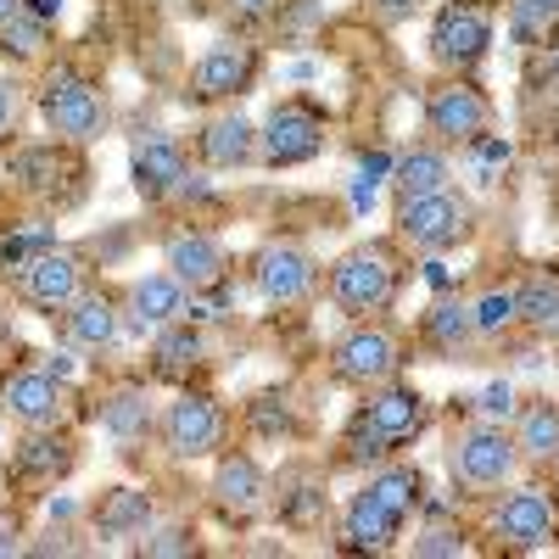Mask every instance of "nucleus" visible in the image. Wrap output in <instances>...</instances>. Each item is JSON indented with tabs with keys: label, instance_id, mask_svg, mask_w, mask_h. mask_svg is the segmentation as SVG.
<instances>
[{
	"label": "nucleus",
	"instance_id": "1",
	"mask_svg": "<svg viewBox=\"0 0 559 559\" xmlns=\"http://www.w3.org/2000/svg\"><path fill=\"white\" fill-rule=\"evenodd\" d=\"M324 292H331V302L353 319H381L397 292H403V263L386 241H364V247H347L331 274H324Z\"/></svg>",
	"mask_w": 559,
	"mask_h": 559
},
{
	"label": "nucleus",
	"instance_id": "2",
	"mask_svg": "<svg viewBox=\"0 0 559 559\" xmlns=\"http://www.w3.org/2000/svg\"><path fill=\"white\" fill-rule=\"evenodd\" d=\"M39 118L57 140H68V146H90V140L107 134V96L90 73L57 62L39 79Z\"/></svg>",
	"mask_w": 559,
	"mask_h": 559
},
{
	"label": "nucleus",
	"instance_id": "3",
	"mask_svg": "<svg viewBox=\"0 0 559 559\" xmlns=\"http://www.w3.org/2000/svg\"><path fill=\"white\" fill-rule=\"evenodd\" d=\"M521 448L515 437H509L503 426H464L453 431L448 442V476L459 492H471V498H487V492H503L509 481L521 476Z\"/></svg>",
	"mask_w": 559,
	"mask_h": 559
},
{
	"label": "nucleus",
	"instance_id": "4",
	"mask_svg": "<svg viewBox=\"0 0 559 559\" xmlns=\"http://www.w3.org/2000/svg\"><path fill=\"white\" fill-rule=\"evenodd\" d=\"M471 218H476L471 197H459L453 185H448V191H431V197H408V202H397V213H392L397 241L414 247V252H431V258L471 236Z\"/></svg>",
	"mask_w": 559,
	"mask_h": 559
},
{
	"label": "nucleus",
	"instance_id": "5",
	"mask_svg": "<svg viewBox=\"0 0 559 559\" xmlns=\"http://www.w3.org/2000/svg\"><path fill=\"white\" fill-rule=\"evenodd\" d=\"M397 369H403V342L381 319H353V331H342L331 347V376L364 392L381 381H397Z\"/></svg>",
	"mask_w": 559,
	"mask_h": 559
},
{
	"label": "nucleus",
	"instance_id": "6",
	"mask_svg": "<svg viewBox=\"0 0 559 559\" xmlns=\"http://www.w3.org/2000/svg\"><path fill=\"white\" fill-rule=\"evenodd\" d=\"M426 129L442 140V146H476L492 129V102L487 90L471 79H442L426 90Z\"/></svg>",
	"mask_w": 559,
	"mask_h": 559
},
{
	"label": "nucleus",
	"instance_id": "7",
	"mask_svg": "<svg viewBox=\"0 0 559 559\" xmlns=\"http://www.w3.org/2000/svg\"><path fill=\"white\" fill-rule=\"evenodd\" d=\"M492 12L481 0H448V7L431 17V62L448 68V73H464L476 68L487 51H492Z\"/></svg>",
	"mask_w": 559,
	"mask_h": 559
},
{
	"label": "nucleus",
	"instance_id": "8",
	"mask_svg": "<svg viewBox=\"0 0 559 559\" xmlns=\"http://www.w3.org/2000/svg\"><path fill=\"white\" fill-rule=\"evenodd\" d=\"M258 84V45L247 39H218L197 57L191 79H185V102H202V107H218V102H236Z\"/></svg>",
	"mask_w": 559,
	"mask_h": 559
},
{
	"label": "nucleus",
	"instance_id": "9",
	"mask_svg": "<svg viewBox=\"0 0 559 559\" xmlns=\"http://www.w3.org/2000/svg\"><path fill=\"white\" fill-rule=\"evenodd\" d=\"M492 537L515 554H537L559 543V498L548 487H515L509 481V498L492 515Z\"/></svg>",
	"mask_w": 559,
	"mask_h": 559
},
{
	"label": "nucleus",
	"instance_id": "10",
	"mask_svg": "<svg viewBox=\"0 0 559 559\" xmlns=\"http://www.w3.org/2000/svg\"><path fill=\"white\" fill-rule=\"evenodd\" d=\"M163 448H168L179 464L213 459V453L224 448V408H218L207 392H179V397L163 408Z\"/></svg>",
	"mask_w": 559,
	"mask_h": 559
},
{
	"label": "nucleus",
	"instance_id": "11",
	"mask_svg": "<svg viewBox=\"0 0 559 559\" xmlns=\"http://www.w3.org/2000/svg\"><path fill=\"white\" fill-rule=\"evenodd\" d=\"M129 179L146 202L185 197L191 191V157H185V146L174 134L146 129V134H134V146H129Z\"/></svg>",
	"mask_w": 559,
	"mask_h": 559
},
{
	"label": "nucleus",
	"instance_id": "12",
	"mask_svg": "<svg viewBox=\"0 0 559 559\" xmlns=\"http://www.w3.org/2000/svg\"><path fill=\"white\" fill-rule=\"evenodd\" d=\"M324 152V118L302 102H280L258 129V157L269 168H302Z\"/></svg>",
	"mask_w": 559,
	"mask_h": 559
},
{
	"label": "nucleus",
	"instance_id": "13",
	"mask_svg": "<svg viewBox=\"0 0 559 559\" xmlns=\"http://www.w3.org/2000/svg\"><path fill=\"white\" fill-rule=\"evenodd\" d=\"M252 286L263 302L274 308H302L313 292H319V263L313 252H302L297 241H269L258 258H252Z\"/></svg>",
	"mask_w": 559,
	"mask_h": 559
},
{
	"label": "nucleus",
	"instance_id": "14",
	"mask_svg": "<svg viewBox=\"0 0 559 559\" xmlns=\"http://www.w3.org/2000/svg\"><path fill=\"white\" fill-rule=\"evenodd\" d=\"M90 286H84V263L73 258V252H62V247H51V252H34L23 269H17V297L28 302V308H39V313H68L79 297H84Z\"/></svg>",
	"mask_w": 559,
	"mask_h": 559
},
{
	"label": "nucleus",
	"instance_id": "15",
	"mask_svg": "<svg viewBox=\"0 0 559 559\" xmlns=\"http://www.w3.org/2000/svg\"><path fill=\"white\" fill-rule=\"evenodd\" d=\"M118 308H123V331L157 336V331H168L174 319H185L191 292H185L168 269H146V274H134L129 286H123V302Z\"/></svg>",
	"mask_w": 559,
	"mask_h": 559
},
{
	"label": "nucleus",
	"instance_id": "16",
	"mask_svg": "<svg viewBox=\"0 0 559 559\" xmlns=\"http://www.w3.org/2000/svg\"><path fill=\"white\" fill-rule=\"evenodd\" d=\"M0 414L23 431H45L68 419V386L51 369H17V376L0 381Z\"/></svg>",
	"mask_w": 559,
	"mask_h": 559
},
{
	"label": "nucleus",
	"instance_id": "17",
	"mask_svg": "<svg viewBox=\"0 0 559 559\" xmlns=\"http://www.w3.org/2000/svg\"><path fill=\"white\" fill-rule=\"evenodd\" d=\"M207 492H213V509H218V515L236 521V526H247L252 515H263L269 498H274V487H269V476H263V464H258L252 453H236V448L218 453Z\"/></svg>",
	"mask_w": 559,
	"mask_h": 559
},
{
	"label": "nucleus",
	"instance_id": "18",
	"mask_svg": "<svg viewBox=\"0 0 559 559\" xmlns=\"http://www.w3.org/2000/svg\"><path fill=\"white\" fill-rule=\"evenodd\" d=\"M7 174H12L17 191H28V197H39V202H57L62 185L84 174V163L73 157L68 140H39V146H17V152L7 157Z\"/></svg>",
	"mask_w": 559,
	"mask_h": 559
},
{
	"label": "nucleus",
	"instance_id": "19",
	"mask_svg": "<svg viewBox=\"0 0 559 559\" xmlns=\"http://www.w3.org/2000/svg\"><path fill=\"white\" fill-rule=\"evenodd\" d=\"M163 269L179 280L185 292H213L224 286V274H229V252L218 236H207V229H179V236L163 241Z\"/></svg>",
	"mask_w": 559,
	"mask_h": 559
},
{
	"label": "nucleus",
	"instance_id": "20",
	"mask_svg": "<svg viewBox=\"0 0 559 559\" xmlns=\"http://www.w3.org/2000/svg\"><path fill=\"white\" fill-rule=\"evenodd\" d=\"M358 419H369V426H376L386 442H414L419 431L431 426V403L419 397L414 386H403V381H381V386L364 392Z\"/></svg>",
	"mask_w": 559,
	"mask_h": 559
},
{
	"label": "nucleus",
	"instance_id": "21",
	"mask_svg": "<svg viewBox=\"0 0 559 559\" xmlns=\"http://www.w3.org/2000/svg\"><path fill=\"white\" fill-rule=\"evenodd\" d=\"M197 157H202V168H213V174H236V168H247L252 157H258V123L247 118V112H213L202 129H197Z\"/></svg>",
	"mask_w": 559,
	"mask_h": 559
},
{
	"label": "nucleus",
	"instance_id": "22",
	"mask_svg": "<svg viewBox=\"0 0 559 559\" xmlns=\"http://www.w3.org/2000/svg\"><path fill=\"white\" fill-rule=\"evenodd\" d=\"M403 521H408V515H397L381 492L364 487V492H353L347 509H342V537H347V548H358V554H392L397 537H403Z\"/></svg>",
	"mask_w": 559,
	"mask_h": 559
},
{
	"label": "nucleus",
	"instance_id": "23",
	"mask_svg": "<svg viewBox=\"0 0 559 559\" xmlns=\"http://www.w3.org/2000/svg\"><path fill=\"white\" fill-rule=\"evenodd\" d=\"M62 331H68V342L84 347V353H107V347H118V336H123V308H118L107 292H84V297L62 313Z\"/></svg>",
	"mask_w": 559,
	"mask_h": 559
},
{
	"label": "nucleus",
	"instance_id": "24",
	"mask_svg": "<svg viewBox=\"0 0 559 559\" xmlns=\"http://www.w3.org/2000/svg\"><path fill=\"white\" fill-rule=\"evenodd\" d=\"M96 419H102V431H107L112 442H123V448H129V442H146L152 426H157L152 397H146V386H140V381L107 386L102 403H96Z\"/></svg>",
	"mask_w": 559,
	"mask_h": 559
},
{
	"label": "nucleus",
	"instance_id": "25",
	"mask_svg": "<svg viewBox=\"0 0 559 559\" xmlns=\"http://www.w3.org/2000/svg\"><path fill=\"white\" fill-rule=\"evenodd\" d=\"M12 464H17V476L62 481V476H73L79 448H73V437L62 426H45V431H23V442L12 448Z\"/></svg>",
	"mask_w": 559,
	"mask_h": 559
},
{
	"label": "nucleus",
	"instance_id": "26",
	"mask_svg": "<svg viewBox=\"0 0 559 559\" xmlns=\"http://www.w3.org/2000/svg\"><path fill=\"white\" fill-rule=\"evenodd\" d=\"M515 448L526 464H559V403L548 397H532L515 408Z\"/></svg>",
	"mask_w": 559,
	"mask_h": 559
},
{
	"label": "nucleus",
	"instance_id": "27",
	"mask_svg": "<svg viewBox=\"0 0 559 559\" xmlns=\"http://www.w3.org/2000/svg\"><path fill=\"white\" fill-rule=\"evenodd\" d=\"M152 526V498L140 487H107L96 503V537H140Z\"/></svg>",
	"mask_w": 559,
	"mask_h": 559
},
{
	"label": "nucleus",
	"instance_id": "28",
	"mask_svg": "<svg viewBox=\"0 0 559 559\" xmlns=\"http://www.w3.org/2000/svg\"><path fill=\"white\" fill-rule=\"evenodd\" d=\"M448 185H453V163H448V152H437V146H419V152L397 157V168H392V191H397V202L448 191Z\"/></svg>",
	"mask_w": 559,
	"mask_h": 559
},
{
	"label": "nucleus",
	"instance_id": "29",
	"mask_svg": "<svg viewBox=\"0 0 559 559\" xmlns=\"http://www.w3.org/2000/svg\"><path fill=\"white\" fill-rule=\"evenodd\" d=\"M152 358H157V364H152L157 376H168V381H174V376H185V369H197V364L207 358V336L197 331L191 319H174L168 331H157V336H152Z\"/></svg>",
	"mask_w": 559,
	"mask_h": 559
},
{
	"label": "nucleus",
	"instance_id": "30",
	"mask_svg": "<svg viewBox=\"0 0 559 559\" xmlns=\"http://www.w3.org/2000/svg\"><path fill=\"white\" fill-rule=\"evenodd\" d=\"M515 308L526 331H559V274H526L515 286Z\"/></svg>",
	"mask_w": 559,
	"mask_h": 559
},
{
	"label": "nucleus",
	"instance_id": "31",
	"mask_svg": "<svg viewBox=\"0 0 559 559\" xmlns=\"http://www.w3.org/2000/svg\"><path fill=\"white\" fill-rule=\"evenodd\" d=\"M509 34L532 51L559 39V0H509Z\"/></svg>",
	"mask_w": 559,
	"mask_h": 559
},
{
	"label": "nucleus",
	"instance_id": "32",
	"mask_svg": "<svg viewBox=\"0 0 559 559\" xmlns=\"http://www.w3.org/2000/svg\"><path fill=\"white\" fill-rule=\"evenodd\" d=\"M369 492H381L397 515H414V503L426 498V481H419V471L414 464H376V476L364 481Z\"/></svg>",
	"mask_w": 559,
	"mask_h": 559
},
{
	"label": "nucleus",
	"instance_id": "33",
	"mask_svg": "<svg viewBox=\"0 0 559 559\" xmlns=\"http://www.w3.org/2000/svg\"><path fill=\"white\" fill-rule=\"evenodd\" d=\"M471 319H476V336H481V342H492V336H503V331H515V324H521L515 286H492V292H481V297L471 302Z\"/></svg>",
	"mask_w": 559,
	"mask_h": 559
},
{
	"label": "nucleus",
	"instance_id": "34",
	"mask_svg": "<svg viewBox=\"0 0 559 559\" xmlns=\"http://www.w3.org/2000/svg\"><path fill=\"white\" fill-rule=\"evenodd\" d=\"M426 336H431L437 347L459 353L464 342L476 336V319H471V302H437V308L426 313Z\"/></svg>",
	"mask_w": 559,
	"mask_h": 559
},
{
	"label": "nucleus",
	"instance_id": "35",
	"mask_svg": "<svg viewBox=\"0 0 559 559\" xmlns=\"http://www.w3.org/2000/svg\"><path fill=\"white\" fill-rule=\"evenodd\" d=\"M247 419H252V431L258 437H297V414H292V403L286 397H274V392H263V397H252L247 403Z\"/></svg>",
	"mask_w": 559,
	"mask_h": 559
},
{
	"label": "nucleus",
	"instance_id": "36",
	"mask_svg": "<svg viewBox=\"0 0 559 559\" xmlns=\"http://www.w3.org/2000/svg\"><path fill=\"white\" fill-rule=\"evenodd\" d=\"M140 554L146 559H191L197 554V537H191V526H146L140 532Z\"/></svg>",
	"mask_w": 559,
	"mask_h": 559
},
{
	"label": "nucleus",
	"instance_id": "37",
	"mask_svg": "<svg viewBox=\"0 0 559 559\" xmlns=\"http://www.w3.org/2000/svg\"><path fill=\"white\" fill-rule=\"evenodd\" d=\"M39 45H45V23L34 12H17L12 23H0V51L7 57L28 62V57H39Z\"/></svg>",
	"mask_w": 559,
	"mask_h": 559
},
{
	"label": "nucleus",
	"instance_id": "38",
	"mask_svg": "<svg viewBox=\"0 0 559 559\" xmlns=\"http://www.w3.org/2000/svg\"><path fill=\"white\" fill-rule=\"evenodd\" d=\"M392 448H397V442H386L376 426H369V419L353 414V426H347V459H353V464H386Z\"/></svg>",
	"mask_w": 559,
	"mask_h": 559
},
{
	"label": "nucleus",
	"instance_id": "39",
	"mask_svg": "<svg viewBox=\"0 0 559 559\" xmlns=\"http://www.w3.org/2000/svg\"><path fill=\"white\" fill-rule=\"evenodd\" d=\"M464 548H471V543H464V532H448V526H431V532L414 537V554L419 559H459Z\"/></svg>",
	"mask_w": 559,
	"mask_h": 559
},
{
	"label": "nucleus",
	"instance_id": "40",
	"mask_svg": "<svg viewBox=\"0 0 559 559\" xmlns=\"http://www.w3.org/2000/svg\"><path fill=\"white\" fill-rule=\"evenodd\" d=\"M17 123H23V84L17 79H0V146L17 134Z\"/></svg>",
	"mask_w": 559,
	"mask_h": 559
},
{
	"label": "nucleus",
	"instance_id": "41",
	"mask_svg": "<svg viewBox=\"0 0 559 559\" xmlns=\"http://www.w3.org/2000/svg\"><path fill=\"white\" fill-rule=\"evenodd\" d=\"M23 554H28V559H51V554H79V543H73V532H45V537L28 543Z\"/></svg>",
	"mask_w": 559,
	"mask_h": 559
},
{
	"label": "nucleus",
	"instance_id": "42",
	"mask_svg": "<svg viewBox=\"0 0 559 559\" xmlns=\"http://www.w3.org/2000/svg\"><path fill=\"white\" fill-rule=\"evenodd\" d=\"M28 543H23V526H17V515L12 509H0V559H17Z\"/></svg>",
	"mask_w": 559,
	"mask_h": 559
},
{
	"label": "nucleus",
	"instance_id": "43",
	"mask_svg": "<svg viewBox=\"0 0 559 559\" xmlns=\"http://www.w3.org/2000/svg\"><path fill=\"white\" fill-rule=\"evenodd\" d=\"M426 0H369V12H376L381 23H408Z\"/></svg>",
	"mask_w": 559,
	"mask_h": 559
},
{
	"label": "nucleus",
	"instance_id": "44",
	"mask_svg": "<svg viewBox=\"0 0 559 559\" xmlns=\"http://www.w3.org/2000/svg\"><path fill=\"white\" fill-rule=\"evenodd\" d=\"M481 414H503L509 419V414H515V392H509V386H487L481 392Z\"/></svg>",
	"mask_w": 559,
	"mask_h": 559
},
{
	"label": "nucleus",
	"instance_id": "45",
	"mask_svg": "<svg viewBox=\"0 0 559 559\" xmlns=\"http://www.w3.org/2000/svg\"><path fill=\"white\" fill-rule=\"evenodd\" d=\"M17 12H28V0H0V23H12Z\"/></svg>",
	"mask_w": 559,
	"mask_h": 559
},
{
	"label": "nucleus",
	"instance_id": "46",
	"mask_svg": "<svg viewBox=\"0 0 559 559\" xmlns=\"http://www.w3.org/2000/svg\"><path fill=\"white\" fill-rule=\"evenodd\" d=\"M236 7H241V12H269L274 0H236Z\"/></svg>",
	"mask_w": 559,
	"mask_h": 559
}]
</instances>
